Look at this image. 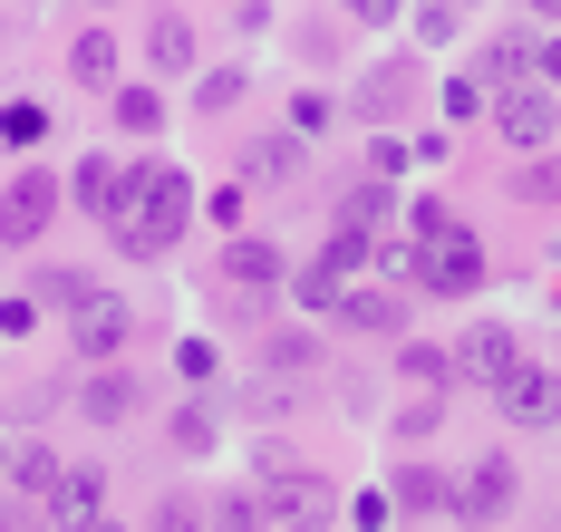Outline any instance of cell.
<instances>
[{
    "mask_svg": "<svg viewBox=\"0 0 561 532\" xmlns=\"http://www.w3.org/2000/svg\"><path fill=\"white\" fill-rule=\"evenodd\" d=\"M107 223H116V242H126L136 262H156V252H174L184 223H194V184L174 175V165H146V175H126Z\"/></svg>",
    "mask_w": 561,
    "mask_h": 532,
    "instance_id": "1",
    "label": "cell"
},
{
    "mask_svg": "<svg viewBox=\"0 0 561 532\" xmlns=\"http://www.w3.org/2000/svg\"><path fill=\"white\" fill-rule=\"evenodd\" d=\"M262 513L290 532H330L339 523V494H330V474H300V465H272V484H262Z\"/></svg>",
    "mask_w": 561,
    "mask_h": 532,
    "instance_id": "2",
    "label": "cell"
},
{
    "mask_svg": "<svg viewBox=\"0 0 561 532\" xmlns=\"http://www.w3.org/2000/svg\"><path fill=\"white\" fill-rule=\"evenodd\" d=\"M416 271H426V291L465 300L474 281H484V242L465 233V223H426V252H416Z\"/></svg>",
    "mask_w": 561,
    "mask_h": 532,
    "instance_id": "3",
    "label": "cell"
},
{
    "mask_svg": "<svg viewBox=\"0 0 561 532\" xmlns=\"http://www.w3.org/2000/svg\"><path fill=\"white\" fill-rule=\"evenodd\" d=\"M272 291H280V252H272V242H224L214 300H224V310H262Z\"/></svg>",
    "mask_w": 561,
    "mask_h": 532,
    "instance_id": "4",
    "label": "cell"
},
{
    "mask_svg": "<svg viewBox=\"0 0 561 532\" xmlns=\"http://www.w3.org/2000/svg\"><path fill=\"white\" fill-rule=\"evenodd\" d=\"M446 504L465 513V523H504V513H513V465H504V455H474V465L446 484Z\"/></svg>",
    "mask_w": 561,
    "mask_h": 532,
    "instance_id": "5",
    "label": "cell"
},
{
    "mask_svg": "<svg viewBox=\"0 0 561 532\" xmlns=\"http://www.w3.org/2000/svg\"><path fill=\"white\" fill-rule=\"evenodd\" d=\"M446 358H455V378H474V388H504L513 368H523V349H513V329H504V320H474V329H465Z\"/></svg>",
    "mask_w": 561,
    "mask_h": 532,
    "instance_id": "6",
    "label": "cell"
},
{
    "mask_svg": "<svg viewBox=\"0 0 561 532\" xmlns=\"http://www.w3.org/2000/svg\"><path fill=\"white\" fill-rule=\"evenodd\" d=\"M68 349L78 358H116L126 349V300L116 291H78L68 300Z\"/></svg>",
    "mask_w": 561,
    "mask_h": 532,
    "instance_id": "7",
    "label": "cell"
},
{
    "mask_svg": "<svg viewBox=\"0 0 561 532\" xmlns=\"http://www.w3.org/2000/svg\"><path fill=\"white\" fill-rule=\"evenodd\" d=\"M358 262H368V233H339L330 252H320V262H310V271L290 281V291L310 300V310H339V291H348V271H358Z\"/></svg>",
    "mask_w": 561,
    "mask_h": 532,
    "instance_id": "8",
    "label": "cell"
},
{
    "mask_svg": "<svg viewBox=\"0 0 561 532\" xmlns=\"http://www.w3.org/2000/svg\"><path fill=\"white\" fill-rule=\"evenodd\" d=\"M494 126H504L513 146H552V136H561V97H552V88H504Z\"/></svg>",
    "mask_w": 561,
    "mask_h": 532,
    "instance_id": "9",
    "label": "cell"
},
{
    "mask_svg": "<svg viewBox=\"0 0 561 532\" xmlns=\"http://www.w3.org/2000/svg\"><path fill=\"white\" fill-rule=\"evenodd\" d=\"M49 213H58V184L49 175H20L10 194H0V242H39Z\"/></svg>",
    "mask_w": 561,
    "mask_h": 532,
    "instance_id": "10",
    "label": "cell"
},
{
    "mask_svg": "<svg viewBox=\"0 0 561 532\" xmlns=\"http://www.w3.org/2000/svg\"><path fill=\"white\" fill-rule=\"evenodd\" d=\"M494 397H504L513 426H561V378H552V368H513Z\"/></svg>",
    "mask_w": 561,
    "mask_h": 532,
    "instance_id": "11",
    "label": "cell"
},
{
    "mask_svg": "<svg viewBox=\"0 0 561 532\" xmlns=\"http://www.w3.org/2000/svg\"><path fill=\"white\" fill-rule=\"evenodd\" d=\"M98 494H107V484H98V465H58V484H49V513L68 532H88L98 523Z\"/></svg>",
    "mask_w": 561,
    "mask_h": 532,
    "instance_id": "12",
    "label": "cell"
},
{
    "mask_svg": "<svg viewBox=\"0 0 561 532\" xmlns=\"http://www.w3.org/2000/svg\"><path fill=\"white\" fill-rule=\"evenodd\" d=\"M78 416H88V426H126V416H136V388H126V378H88V388H78Z\"/></svg>",
    "mask_w": 561,
    "mask_h": 532,
    "instance_id": "13",
    "label": "cell"
},
{
    "mask_svg": "<svg viewBox=\"0 0 561 532\" xmlns=\"http://www.w3.org/2000/svg\"><path fill=\"white\" fill-rule=\"evenodd\" d=\"M68 78H78V88H107V78H116V39H107V30H78V49H68Z\"/></svg>",
    "mask_w": 561,
    "mask_h": 532,
    "instance_id": "14",
    "label": "cell"
},
{
    "mask_svg": "<svg viewBox=\"0 0 561 532\" xmlns=\"http://www.w3.org/2000/svg\"><path fill=\"white\" fill-rule=\"evenodd\" d=\"M146 59H156V68H194V30H184L174 10H156V30H146Z\"/></svg>",
    "mask_w": 561,
    "mask_h": 532,
    "instance_id": "15",
    "label": "cell"
},
{
    "mask_svg": "<svg viewBox=\"0 0 561 532\" xmlns=\"http://www.w3.org/2000/svg\"><path fill=\"white\" fill-rule=\"evenodd\" d=\"M339 320H348V329H388V339H397V300L388 291H339Z\"/></svg>",
    "mask_w": 561,
    "mask_h": 532,
    "instance_id": "16",
    "label": "cell"
},
{
    "mask_svg": "<svg viewBox=\"0 0 561 532\" xmlns=\"http://www.w3.org/2000/svg\"><path fill=\"white\" fill-rule=\"evenodd\" d=\"M116 194H126V175H116L107 155H88V165H78V204H88V213H116Z\"/></svg>",
    "mask_w": 561,
    "mask_h": 532,
    "instance_id": "17",
    "label": "cell"
},
{
    "mask_svg": "<svg viewBox=\"0 0 561 532\" xmlns=\"http://www.w3.org/2000/svg\"><path fill=\"white\" fill-rule=\"evenodd\" d=\"M397 504H407V513H436V504H446V474L407 465V474H397Z\"/></svg>",
    "mask_w": 561,
    "mask_h": 532,
    "instance_id": "18",
    "label": "cell"
},
{
    "mask_svg": "<svg viewBox=\"0 0 561 532\" xmlns=\"http://www.w3.org/2000/svg\"><path fill=\"white\" fill-rule=\"evenodd\" d=\"M272 513H262V494H232V504H214V532H262Z\"/></svg>",
    "mask_w": 561,
    "mask_h": 532,
    "instance_id": "19",
    "label": "cell"
},
{
    "mask_svg": "<svg viewBox=\"0 0 561 532\" xmlns=\"http://www.w3.org/2000/svg\"><path fill=\"white\" fill-rule=\"evenodd\" d=\"M214 436H224V426H214V407H184V416H174V446H184V455H204Z\"/></svg>",
    "mask_w": 561,
    "mask_h": 532,
    "instance_id": "20",
    "label": "cell"
},
{
    "mask_svg": "<svg viewBox=\"0 0 561 532\" xmlns=\"http://www.w3.org/2000/svg\"><path fill=\"white\" fill-rule=\"evenodd\" d=\"M116 126H165V107H156V88H116Z\"/></svg>",
    "mask_w": 561,
    "mask_h": 532,
    "instance_id": "21",
    "label": "cell"
},
{
    "mask_svg": "<svg viewBox=\"0 0 561 532\" xmlns=\"http://www.w3.org/2000/svg\"><path fill=\"white\" fill-rule=\"evenodd\" d=\"M0 136H10V146H39V136H49V117L20 97V107H0Z\"/></svg>",
    "mask_w": 561,
    "mask_h": 532,
    "instance_id": "22",
    "label": "cell"
},
{
    "mask_svg": "<svg viewBox=\"0 0 561 532\" xmlns=\"http://www.w3.org/2000/svg\"><path fill=\"white\" fill-rule=\"evenodd\" d=\"M194 97H204V107H214V117H224V107H242V68H214V78H204V88H194Z\"/></svg>",
    "mask_w": 561,
    "mask_h": 532,
    "instance_id": "23",
    "label": "cell"
},
{
    "mask_svg": "<svg viewBox=\"0 0 561 532\" xmlns=\"http://www.w3.org/2000/svg\"><path fill=\"white\" fill-rule=\"evenodd\" d=\"M407 97H416V68H388V78L368 88V107H378V117H388V107H407Z\"/></svg>",
    "mask_w": 561,
    "mask_h": 532,
    "instance_id": "24",
    "label": "cell"
},
{
    "mask_svg": "<svg viewBox=\"0 0 561 532\" xmlns=\"http://www.w3.org/2000/svg\"><path fill=\"white\" fill-rule=\"evenodd\" d=\"M397 368H407L416 388H436V378H455V358H446V349H407V358H397Z\"/></svg>",
    "mask_w": 561,
    "mask_h": 532,
    "instance_id": "25",
    "label": "cell"
},
{
    "mask_svg": "<svg viewBox=\"0 0 561 532\" xmlns=\"http://www.w3.org/2000/svg\"><path fill=\"white\" fill-rule=\"evenodd\" d=\"M194 513H204V504H184V494H174V504H156V523H146V532H204Z\"/></svg>",
    "mask_w": 561,
    "mask_h": 532,
    "instance_id": "26",
    "label": "cell"
},
{
    "mask_svg": "<svg viewBox=\"0 0 561 532\" xmlns=\"http://www.w3.org/2000/svg\"><path fill=\"white\" fill-rule=\"evenodd\" d=\"M416 20H426V39H455V20H465V0H426Z\"/></svg>",
    "mask_w": 561,
    "mask_h": 532,
    "instance_id": "27",
    "label": "cell"
},
{
    "mask_svg": "<svg viewBox=\"0 0 561 532\" xmlns=\"http://www.w3.org/2000/svg\"><path fill=\"white\" fill-rule=\"evenodd\" d=\"M339 10H348V20H368V30H388V20L407 10V0H339Z\"/></svg>",
    "mask_w": 561,
    "mask_h": 532,
    "instance_id": "28",
    "label": "cell"
},
{
    "mask_svg": "<svg viewBox=\"0 0 561 532\" xmlns=\"http://www.w3.org/2000/svg\"><path fill=\"white\" fill-rule=\"evenodd\" d=\"M542 68H552V78H561V39H552V49H542Z\"/></svg>",
    "mask_w": 561,
    "mask_h": 532,
    "instance_id": "29",
    "label": "cell"
},
{
    "mask_svg": "<svg viewBox=\"0 0 561 532\" xmlns=\"http://www.w3.org/2000/svg\"><path fill=\"white\" fill-rule=\"evenodd\" d=\"M533 10H552V20H561V0H533Z\"/></svg>",
    "mask_w": 561,
    "mask_h": 532,
    "instance_id": "30",
    "label": "cell"
},
{
    "mask_svg": "<svg viewBox=\"0 0 561 532\" xmlns=\"http://www.w3.org/2000/svg\"><path fill=\"white\" fill-rule=\"evenodd\" d=\"M98 10H107V0H98Z\"/></svg>",
    "mask_w": 561,
    "mask_h": 532,
    "instance_id": "31",
    "label": "cell"
}]
</instances>
